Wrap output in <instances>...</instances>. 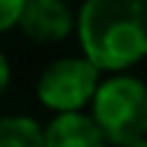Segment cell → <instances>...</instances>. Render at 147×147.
Segmentation results:
<instances>
[{
  "label": "cell",
  "mask_w": 147,
  "mask_h": 147,
  "mask_svg": "<svg viewBox=\"0 0 147 147\" xmlns=\"http://www.w3.org/2000/svg\"><path fill=\"white\" fill-rule=\"evenodd\" d=\"M20 9H23V0H0V32H6L18 23Z\"/></svg>",
  "instance_id": "7"
},
{
  "label": "cell",
  "mask_w": 147,
  "mask_h": 147,
  "mask_svg": "<svg viewBox=\"0 0 147 147\" xmlns=\"http://www.w3.org/2000/svg\"><path fill=\"white\" fill-rule=\"evenodd\" d=\"M78 40L98 72L121 75L147 52V0H84Z\"/></svg>",
  "instance_id": "1"
},
{
  "label": "cell",
  "mask_w": 147,
  "mask_h": 147,
  "mask_svg": "<svg viewBox=\"0 0 147 147\" xmlns=\"http://www.w3.org/2000/svg\"><path fill=\"white\" fill-rule=\"evenodd\" d=\"M124 147H147V141H136V144H124Z\"/></svg>",
  "instance_id": "9"
},
{
  "label": "cell",
  "mask_w": 147,
  "mask_h": 147,
  "mask_svg": "<svg viewBox=\"0 0 147 147\" xmlns=\"http://www.w3.org/2000/svg\"><path fill=\"white\" fill-rule=\"evenodd\" d=\"M0 147H43L40 124L29 115L0 118Z\"/></svg>",
  "instance_id": "6"
},
{
  "label": "cell",
  "mask_w": 147,
  "mask_h": 147,
  "mask_svg": "<svg viewBox=\"0 0 147 147\" xmlns=\"http://www.w3.org/2000/svg\"><path fill=\"white\" fill-rule=\"evenodd\" d=\"M15 26L35 43H58L72 35L75 15L63 0H23Z\"/></svg>",
  "instance_id": "4"
},
{
  "label": "cell",
  "mask_w": 147,
  "mask_h": 147,
  "mask_svg": "<svg viewBox=\"0 0 147 147\" xmlns=\"http://www.w3.org/2000/svg\"><path fill=\"white\" fill-rule=\"evenodd\" d=\"M9 81H12V69H9V61H6V55L0 52V92H3V90L9 87Z\"/></svg>",
  "instance_id": "8"
},
{
  "label": "cell",
  "mask_w": 147,
  "mask_h": 147,
  "mask_svg": "<svg viewBox=\"0 0 147 147\" xmlns=\"http://www.w3.org/2000/svg\"><path fill=\"white\" fill-rule=\"evenodd\" d=\"M101 72L87 58H58L38 78V101L55 115L84 113L98 87Z\"/></svg>",
  "instance_id": "3"
},
{
  "label": "cell",
  "mask_w": 147,
  "mask_h": 147,
  "mask_svg": "<svg viewBox=\"0 0 147 147\" xmlns=\"http://www.w3.org/2000/svg\"><path fill=\"white\" fill-rule=\"evenodd\" d=\"M40 136L43 147H110L84 113L55 115L46 127H40Z\"/></svg>",
  "instance_id": "5"
},
{
  "label": "cell",
  "mask_w": 147,
  "mask_h": 147,
  "mask_svg": "<svg viewBox=\"0 0 147 147\" xmlns=\"http://www.w3.org/2000/svg\"><path fill=\"white\" fill-rule=\"evenodd\" d=\"M90 121L113 147L144 141L147 136V90L133 75L98 81L90 98Z\"/></svg>",
  "instance_id": "2"
}]
</instances>
